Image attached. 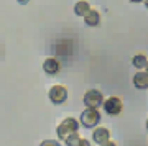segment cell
Here are the masks:
<instances>
[{
	"label": "cell",
	"instance_id": "obj_1",
	"mask_svg": "<svg viewBox=\"0 0 148 146\" xmlns=\"http://www.w3.org/2000/svg\"><path fill=\"white\" fill-rule=\"evenodd\" d=\"M77 130H79V121L76 120V118H73V117H68V118H64V120L58 125L56 133H58L59 140L66 141V138H68L69 135L77 133Z\"/></svg>",
	"mask_w": 148,
	"mask_h": 146
},
{
	"label": "cell",
	"instance_id": "obj_2",
	"mask_svg": "<svg viewBox=\"0 0 148 146\" xmlns=\"http://www.w3.org/2000/svg\"><path fill=\"white\" fill-rule=\"evenodd\" d=\"M82 102H84L86 108H97L99 110V107H104V102H106V100H104V95H102L101 90L90 89L84 94Z\"/></svg>",
	"mask_w": 148,
	"mask_h": 146
},
{
	"label": "cell",
	"instance_id": "obj_3",
	"mask_svg": "<svg viewBox=\"0 0 148 146\" xmlns=\"http://www.w3.org/2000/svg\"><path fill=\"white\" fill-rule=\"evenodd\" d=\"M101 121V113L97 108H86L81 113V125L84 128H94Z\"/></svg>",
	"mask_w": 148,
	"mask_h": 146
},
{
	"label": "cell",
	"instance_id": "obj_4",
	"mask_svg": "<svg viewBox=\"0 0 148 146\" xmlns=\"http://www.w3.org/2000/svg\"><path fill=\"white\" fill-rule=\"evenodd\" d=\"M48 97H49V100H51L54 105H61L68 100V89H66L64 85H61V84L53 85L51 89L48 90Z\"/></svg>",
	"mask_w": 148,
	"mask_h": 146
},
{
	"label": "cell",
	"instance_id": "obj_5",
	"mask_svg": "<svg viewBox=\"0 0 148 146\" xmlns=\"http://www.w3.org/2000/svg\"><path fill=\"white\" fill-rule=\"evenodd\" d=\"M104 110H106V113H107V115H112V117L119 115L122 110H123L122 99H120V97H115V95H112V97H107L106 102H104Z\"/></svg>",
	"mask_w": 148,
	"mask_h": 146
},
{
	"label": "cell",
	"instance_id": "obj_6",
	"mask_svg": "<svg viewBox=\"0 0 148 146\" xmlns=\"http://www.w3.org/2000/svg\"><path fill=\"white\" fill-rule=\"evenodd\" d=\"M92 140L97 143V145H106L107 141H110V130L106 128V126H99L95 128L94 133H92Z\"/></svg>",
	"mask_w": 148,
	"mask_h": 146
},
{
	"label": "cell",
	"instance_id": "obj_7",
	"mask_svg": "<svg viewBox=\"0 0 148 146\" xmlns=\"http://www.w3.org/2000/svg\"><path fill=\"white\" fill-rule=\"evenodd\" d=\"M59 61L56 59V57H46L45 59V63H43V71L46 74H49V76H54V74L59 72Z\"/></svg>",
	"mask_w": 148,
	"mask_h": 146
},
{
	"label": "cell",
	"instance_id": "obj_8",
	"mask_svg": "<svg viewBox=\"0 0 148 146\" xmlns=\"http://www.w3.org/2000/svg\"><path fill=\"white\" fill-rule=\"evenodd\" d=\"M133 85H135L138 90L148 89V72L147 71H138V72L133 76Z\"/></svg>",
	"mask_w": 148,
	"mask_h": 146
},
{
	"label": "cell",
	"instance_id": "obj_9",
	"mask_svg": "<svg viewBox=\"0 0 148 146\" xmlns=\"http://www.w3.org/2000/svg\"><path fill=\"white\" fill-rule=\"evenodd\" d=\"M84 21L87 26H99L101 25V13L97 10H90L87 15L84 16Z\"/></svg>",
	"mask_w": 148,
	"mask_h": 146
},
{
	"label": "cell",
	"instance_id": "obj_10",
	"mask_svg": "<svg viewBox=\"0 0 148 146\" xmlns=\"http://www.w3.org/2000/svg\"><path fill=\"white\" fill-rule=\"evenodd\" d=\"M90 10H92V8H90V5L86 2V0H79V2L74 5V13H76L77 16H86Z\"/></svg>",
	"mask_w": 148,
	"mask_h": 146
},
{
	"label": "cell",
	"instance_id": "obj_11",
	"mask_svg": "<svg viewBox=\"0 0 148 146\" xmlns=\"http://www.w3.org/2000/svg\"><path fill=\"white\" fill-rule=\"evenodd\" d=\"M132 64H133V68H137L138 71H142V69L147 68L148 57L145 56V54H135V56L132 57Z\"/></svg>",
	"mask_w": 148,
	"mask_h": 146
},
{
	"label": "cell",
	"instance_id": "obj_12",
	"mask_svg": "<svg viewBox=\"0 0 148 146\" xmlns=\"http://www.w3.org/2000/svg\"><path fill=\"white\" fill-rule=\"evenodd\" d=\"M81 141V136L79 133H73L66 138V146H77V143Z\"/></svg>",
	"mask_w": 148,
	"mask_h": 146
},
{
	"label": "cell",
	"instance_id": "obj_13",
	"mask_svg": "<svg viewBox=\"0 0 148 146\" xmlns=\"http://www.w3.org/2000/svg\"><path fill=\"white\" fill-rule=\"evenodd\" d=\"M40 146H61V143L56 140H45Z\"/></svg>",
	"mask_w": 148,
	"mask_h": 146
},
{
	"label": "cell",
	"instance_id": "obj_14",
	"mask_svg": "<svg viewBox=\"0 0 148 146\" xmlns=\"http://www.w3.org/2000/svg\"><path fill=\"white\" fill-rule=\"evenodd\" d=\"M77 146H90V141L86 140V138H81V141L77 143Z\"/></svg>",
	"mask_w": 148,
	"mask_h": 146
},
{
	"label": "cell",
	"instance_id": "obj_15",
	"mask_svg": "<svg viewBox=\"0 0 148 146\" xmlns=\"http://www.w3.org/2000/svg\"><path fill=\"white\" fill-rule=\"evenodd\" d=\"M101 146H117V145L114 143V141H107L106 145H101Z\"/></svg>",
	"mask_w": 148,
	"mask_h": 146
},
{
	"label": "cell",
	"instance_id": "obj_16",
	"mask_svg": "<svg viewBox=\"0 0 148 146\" xmlns=\"http://www.w3.org/2000/svg\"><path fill=\"white\" fill-rule=\"evenodd\" d=\"M16 2H18V3H23V5H25V3H28V2H30V0H16Z\"/></svg>",
	"mask_w": 148,
	"mask_h": 146
},
{
	"label": "cell",
	"instance_id": "obj_17",
	"mask_svg": "<svg viewBox=\"0 0 148 146\" xmlns=\"http://www.w3.org/2000/svg\"><path fill=\"white\" fill-rule=\"evenodd\" d=\"M132 3H140V2H145V0H130Z\"/></svg>",
	"mask_w": 148,
	"mask_h": 146
},
{
	"label": "cell",
	"instance_id": "obj_18",
	"mask_svg": "<svg viewBox=\"0 0 148 146\" xmlns=\"http://www.w3.org/2000/svg\"><path fill=\"white\" fill-rule=\"evenodd\" d=\"M145 5H147V8H148V0H145Z\"/></svg>",
	"mask_w": 148,
	"mask_h": 146
},
{
	"label": "cell",
	"instance_id": "obj_19",
	"mask_svg": "<svg viewBox=\"0 0 148 146\" xmlns=\"http://www.w3.org/2000/svg\"><path fill=\"white\" fill-rule=\"evenodd\" d=\"M145 71H147V72H148V64H147V68H145Z\"/></svg>",
	"mask_w": 148,
	"mask_h": 146
},
{
	"label": "cell",
	"instance_id": "obj_20",
	"mask_svg": "<svg viewBox=\"0 0 148 146\" xmlns=\"http://www.w3.org/2000/svg\"><path fill=\"white\" fill-rule=\"evenodd\" d=\"M147 130H148V120H147Z\"/></svg>",
	"mask_w": 148,
	"mask_h": 146
}]
</instances>
